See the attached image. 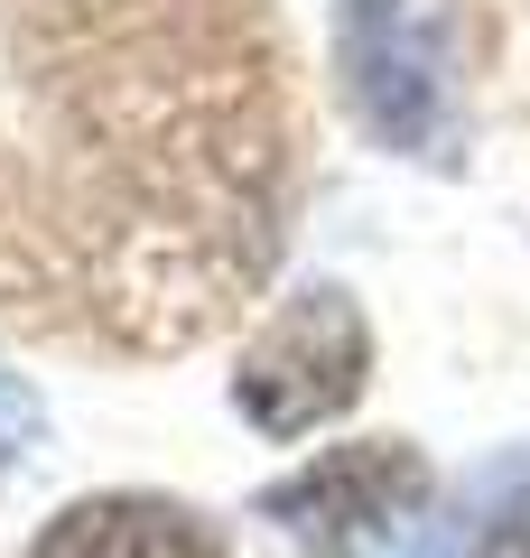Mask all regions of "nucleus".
Wrapping results in <instances>:
<instances>
[{
  "label": "nucleus",
  "instance_id": "423d86ee",
  "mask_svg": "<svg viewBox=\"0 0 530 558\" xmlns=\"http://www.w3.org/2000/svg\"><path fill=\"white\" fill-rule=\"evenodd\" d=\"M38 447H47V410H38V391L0 363V475H10L20 457H38Z\"/></svg>",
  "mask_w": 530,
  "mask_h": 558
},
{
  "label": "nucleus",
  "instance_id": "39448f33",
  "mask_svg": "<svg viewBox=\"0 0 530 558\" xmlns=\"http://www.w3.org/2000/svg\"><path fill=\"white\" fill-rule=\"evenodd\" d=\"M28 558H224V539L196 512H177V502L103 494V502H65Z\"/></svg>",
  "mask_w": 530,
  "mask_h": 558
},
{
  "label": "nucleus",
  "instance_id": "0eeeda50",
  "mask_svg": "<svg viewBox=\"0 0 530 558\" xmlns=\"http://www.w3.org/2000/svg\"><path fill=\"white\" fill-rule=\"evenodd\" d=\"M474 558H530V494H511L503 512L484 521V539H474Z\"/></svg>",
  "mask_w": 530,
  "mask_h": 558
},
{
  "label": "nucleus",
  "instance_id": "f03ea898",
  "mask_svg": "<svg viewBox=\"0 0 530 558\" xmlns=\"http://www.w3.org/2000/svg\"><path fill=\"white\" fill-rule=\"evenodd\" d=\"M335 75L382 149L456 159V65L437 0H335Z\"/></svg>",
  "mask_w": 530,
  "mask_h": 558
},
{
  "label": "nucleus",
  "instance_id": "7ed1b4c3",
  "mask_svg": "<svg viewBox=\"0 0 530 558\" xmlns=\"http://www.w3.org/2000/svg\"><path fill=\"white\" fill-rule=\"evenodd\" d=\"M363 373H373V336H363L353 299L345 289H298L252 336V354L233 373V410L261 438H308V428H326L363 400Z\"/></svg>",
  "mask_w": 530,
  "mask_h": 558
},
{
  "label": "nucleus",
  "instance_id": "f257e3e1",
  "mask_svg": "<svg viewBox=\"0 0 530 558\" xmlns=\"http://www.w3.org/2000/svg\"><path fill=\"white\" fill-rule=\"evenodd\" d=\"M47 131L38 326L177 354L252 307L279 260L289 84L270 0H10Z\"/></svg>",
  "mask_w": 530,
  "mask_h": 558
},
{
  "label": "nucleus",
  "instance_id": "20e7f679",
  "mask_svg": "<svg viewBox=\"0 0 530 558\" xmlns=\"http://www.w3.org/2000/svg\"><path fill=\"white\" fill-rule=\"evenodd\" d=\"M419 502H429L419 447L353 438V447H335V457L298 465L289 484H270V494H261V521H279L308 558H373Z\"/></svg>",
  "mask_w": 530,
  "mask_h": 558
}]
</instances>
